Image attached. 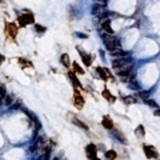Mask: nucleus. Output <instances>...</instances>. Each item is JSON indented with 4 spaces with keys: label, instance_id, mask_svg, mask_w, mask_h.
Wrapping results in <instances>:
<instances>
[{
    "label": "nucleus",
    "instance_id": "25",
    "mask_svg": "<svg viewBox=\"0 0 160 160\" xmlns=\"http://www.w3.org/2000/svg\"><path fill=\"white\" fill-rule=\"evenodd\" d=\"M123 100H124L125 103H136V99L132 98V96H128V98H123Z\"/></svg>",
    "mask_w": 160,
    "mask_h": 160
},
{
    "label": "nucleus",
    "instance_id": "21",
    "mask_svg": "<svg viewBox=\"0 0 160 160\" xmlns=\"http://www.w3.org/2000/svg\"><path fill=\"white\" fill-rule=\"evenodd\" d=\"M35 30H36V32H39V33H44L47 28L43 27V25H40V24H35Z\"/></svg>",
    "mask_w": 160,
    "mask_h": 160
},
{
    "label": "nucleus",
    "instance_id": "14",
    "mask_svg": "<svg viewBox=\"0 0 160 160\" xmlns=\"http://www.w3.org/2000/svg\"><path fill=\"white\" fill-rule=\"evenodd\" d=\"M103 96H104V99H107L108 101H111V103H113L116 100V98H115V96H112V93H111L108 90L103 91Z\"/></svg>",
    "mask_w": 160,
    "mask_h": 160
},
{
    "label": "nucleus",
    "instance_id": "23",
    "mask_svg": "<svg viewBox=\"0 0 160 160\" xmlns=\"http://www.w3.org/2000/svg\"><path fill=\"white\" fill-rule=\"evenodd\" d=\"M144 101H145V104H147V105H151V107H153V108H158V104H156V103L153 101V100H151V99H145Z\"/></svg>",
    "mask_w": 160,
    "mask_h": 160
},
{
    "label": "nucleus",
    "instance_id": "27",
    "mask_svg": "<svg viewBox=\"0 0 160 160\" xmlns=\"http://www.w3.org/2000/svg\"><path fill=\"white\" fill-rule=\"evenodd\" d=\"M153 113H155L156 116H160V110H155V112H153Z\"/></svg>",
    "mask_w": 160,
    "mask_h": 160
},
{
    "label": "nucleus",
    "instance_id": "4",
    "mask_svg": "<svg viewBox=\"0 0 160 160\" xmlns=\"http://www.w3.org/2000/svg\"><path fill=\"white\" fill-rule=\"evenodd\" d=\"M144 153L148 159H158V151L152 145H144Z\"/></svg>",
    "mask_w": 160,
    "mask_h": 160
},
{
    "label": "nucleus",
    "instance_id": "1",
    "mask_svg": "<svg viewBox=\"0 0 160 160\" xmlns=\"http://www.w3.org/2000/svg\"><path fill=\"white\" fill-rule=\"evenodd\" d=\"M101 38H103V41H104V45L107 50L113 51V50H116V48H119L120 43H119L118 38L110 35V33H107V35H105V33H101Z\"/></svg>",
    "mask_w": 160,
    "mask_h": 160
},
{
    "label": "nucleus",
    "instance_id": "11",
    "mask_svg": "<svg viewBox=\"0 0 160 160\" xmlns=\"http://www.w3.org/2000/svg\"><path fill=\"white\" fill-rule=\"evenodd\" d=\"M68 76H70V79L72 80V83H73V85H75V87L81 88V83L78 80V78H76V75H75V72H70V73H68Z\"/></svg>",
    "mask_w": 160,
    "mask_h": 160
},
{
    "label": "nucleus",
    "instance_id": "16",
    "mask_svg": "<svg viewBox=\"0 0 160 160\" xmlns=\"http://www.w3.org/2000/svg\"><path fill=\"white\" fill-rule=\"evenodd\" d=\"M5 96H7V88H5L4 84L0 83V100H4Z\"/></svg>",
    "mask_w": 160,
    "mask_h": 160
},
{
    "label": "nucleus",
    "instance_id": "3",
    "mask_svg": "<svg viewBox=\"0 0 160 160\" xmlns=\"http://www.w3.org/2000/svg\"><path fill=\"white\" fill-rule=\"evenodd\" d=\"M73 104H75V107L78 108V110H81L83 105H84V98H83L81 93L78 92V91L73 92Z\"/></svg>",
    "mask_w": 160,
    "mask_h": 160
},
{
    "label": "nucleus",
    "instance_id": "12",
    "mask_svg": "<svg viewBox=\"0 0 160 160\" xmlns=\"http://www.w3.org/2000/svg\"><path fill=\"white\" fill-rule=\"evenodd\" d=\"M60 61H61V64L64 65V67H70V65H71L70 56H68V53H63L61 58H60Z\"/></svg>",
    "mask_w": 160,
    "mask_h": 160
},
{
    "label": "nucleus",
    "instance_id": "17",
    "mask_svg": "<svg viewBox=\"0 0 160 160\" xmlns=\"http://www.w3.org/2000/svg\"><path fill=\"white\" fill-rule=\"evenodd\" d=\"M150 96V91H139L138 92V98H141V99H148Z\"/></svg>",
    "mask_w": 160,
    "mask_h": 160
},
{
    "label": "nucleus",
    "instance_id": "24",
    "mask_svg": "<svg viewBox=\"0 0 160 160\" xmlns=\"http://www.w3.org/2000/svg\"><path fill=\"white\" fill-rule=\"evenodd\" d=\"M136 135H140V136H144V127L143 125H139L138 128H136Z\"/></svg>",
    "mask_w": 160,
    "mask_h": 160
},
{
    "label": "nucleus",
    "instance_id": "7",
    "mask_svg": "<svg viewBox=\"0 0 160 160\" xmlns=\"http://www.w3.org/2000/svg\"><path fill=\"white\" fill-rule=\"evenodd\" d=\"M101 27H103V30H104L107 33L113 35V30H112V27H111V20L110 19H104V20H103V21H101Z\"/></svg>",
    "mask_w": 160,
    "mask_h": 160
},
{
    "label": "nucleus",
    "instance_id": "30",
    "mask_svg": "<svg viewBox=\"0 0 160 160\" xmlns=\"http://www.w3.org/2000/svg\"><path fill=\"white\" fill-rule=\"evenodd\" d=\"M0 1H3V0H0Z\"/></svg>",
    "mask_w": 160,
    "mask_h": 160
},
{
    "label": "nucleus",
    "instance_id": "15",
    "mask_svg": "<svg viewBox=\"0 0 160 160\" xmlns=\"http://www.w3.org/2000/svg\"><path fill=\"white\" fill-rule=\"evenodd\" d=\"M105 158H107V160H115L118 158V153L113 150H108L107 152H105Z\"/></svg>",
    "mask_w": 160,
    "mask_h": 160
},
{
    "label": "nucleus",
    "instance_id": "9",
    "mask_svg": "<svg viewBox=\"0 0 160 160\" xmlns=\"http://www.w3.org/2000/svg\"><path fill=\"white\" fill-rule=\"evenodd\" d=\"M71 121H72V123H73V124H75V125H76V127L81 128V130H88L87 124H85V123H83V121H81V120H79L78 118H76V116H75V118H72V119H71Z\"/></svg>",
    "mask_w": 160,
    "mask_h": 160
},
{
    "label": "nucleus",
    "instance_id": "19",
    "mask_svg": "<svg viewBox=\"0 0 160 160\" xmlns=\"http://www.w3.org/2000/svg\"><path fill=\"white\" fill-rule=\"evenodd\" d=\"M19 63H20V65H23V67H32V63L28 61V60L19 59Z\"/></svg>",
    "mask_w": 160,
    "mask_h": 160
},
{
    "label": "nucleus",
    "instance_id": "10",
    "mask_svg": "<svg viewBox=\"0 0 160 160\" xmlns=\"http://www.w3.org/2000/svg\"><path fill=\"white\" fill-rule=\"evenodd\" d=\"M7 32H8V35H11L12 38H15L16 33H18V30H16L15 24H7Z\"/></svg>",
    "mask_w": 160,
    "mask_h": 160
},
{
    "label": "nucleus",
    "instance_id": "28",
    "mask_svg": "<svg viewBox=\"0 0 160 160\" xmlns=\"http://www.w3.org/2000/svg\"><path fill=\"white\" fill-rule=\"evenodd\" d=\"M3 61H4V56H3V55H0V64H1Z\"/></svg>",
    "mask_w": 160,
    "mask_h": 160
},
{
    "label": "nucleus",
    "instance_id": "26",
    "mask_svg": "<svg viewBox=\"0 0 160 160\" xmlns=\"http://www.w3.org/2000/svg\"><path fill=\"white\" fill-rule=\"evenodd\" d=\"M95 1L100 3V4H107V1H108V0H95Z\"/></svg>",
    "mask_w": 160,
    "mask_h": 160
},
{
    "label": "nucleus",
    "instance_id": "22",
    "mask_svg": "<svg viewBox=\"0 0 160 160\" xmlns=\"http://www.w3.org/2000/svg\"><path fill=\"white\" fill-rule=\"evenodd\" d=\"M13 99H15V98H13V95H8V93H7V96H5V104H8V105H10V104H12V101H13Z\"/></svg>",
    "mask_w": 160,
    "mask_h": 160
},
{
    "label": "nucleus",
    "instance_id": "2",
    "mask_svg": "<svg viewBox=\"0 0 160 160\" xmlns=\"http://www.w3.org/2000/svg\"><path fill=\"white\" fill-rule=\"evenodd\" d=\"M18 21L21 27H25L27 24H33V23H35V18H33V15L31 12H25L24 15L19 16Z\"/></svg>",
    "mask_w": 160,
    "mask_h": 160
},
{
    "label": "nucleus",
    "instance_id": "29",
    "mask_svg": "<svg viewBox=\"0 0 160 160\" xmlns=\"http://www.w3.org/2000/svg\"><path fill=\"white\" fill-rule=\"evenodd\" d=\"M53 160H59V159L58 158H53Z\"/></svg>",
    "mask_w": 160,
    "mask_h": 160
},
{
    "label": "nucleus",
    "instance_id": "13",
    "mask_svg": "<svg viewBox=\"0 0 160 160\" xmlns=\"http://www.w3.org/2000/svg\"><path fill=\"white\" fill-rule=\"evenodd\" d=\"M111 55L113 56H119V58H124V56H127V52L123 50H120V48H116V50L111 51Z\"/></svg>",
    "mask_w": 160,
    "mask_h": 160
},
{
    "label": "nucleus",
    "instance_id": "18",
    "mask_svg": "<svg viewBox=\"0 0 160 160\" xmlns=\"http://www.w3.org/2000/svg\"><path fill=\"white\" fill-rule=\"evenodd\" d=\"M113 133H115V136H116V138H119V140H120V141H121V143H124V144H125V143H127V140H125L124 135H123V133L120 132V131H115V132H113Z\"/></svg>",
    "mask_w": 160,
    "mask_h": 160
},
{
    "label": "nucleus",
    "instance_id": "20",
    "mask_svg": "<svg viewBox=\"0 0 160 160\" xmlns=\"http://www.w3.org/2000/svg\"><path fill=\"white\" fill-rule=\"evenodd\" d=\"M73 71H75V72H78V73H84V71H83V68L81 67H80V65L78 64V63H73Z\"/></svg>",
    "mask_w": 160,
    "mask_h": 160
},
{
    "label": "nucleus",
    "instance_id": "6",
    "mask_svg": "<svg viewBox=\"0 0 160 160\" xmlns=\"http://www.w3.org/2000/svg\"><path fill=\"white\" fill-rule=\"evenodd\" d=\"M101 125H103L104 128H107V130H113V121H112V119H111L108 115L103 116V119H101Z\"/></svg>",
    "mask_w": 160,
    "mask_h": 160
},
{
    "label": "nucleus",
    "instance_id": "5",
    "mask_svg": "<svg viewBox=\"0 0 160 160\" xmlns=\"http://www.w3.org/2000/svg\"><path fill=\"white\" fill-rule=\"evenodd\" d=\"M96 152H98V148H96L95 144H88L87 147H85V153H87L90 160L96 159Z\"/></svg>",
    "mask_w": 160,
    "mask_h": 160
},
{
    "label": "nucleus",
    "instance_id": "8",
    "mask_svg": "<svg viewBox=\"0 0 160 160\" xmlns=\"http://www.w3.org/2000/svg\"><path fill=\"white\" fill-rule=\"evenodd\" d=\"M80 58H81L83 63H84L85 65H91L92 64V56L90 55V53H85V52H80Z\"/></svg>",
    "mask_w": 160,
    "mask_h": 160
}]
</instances>
